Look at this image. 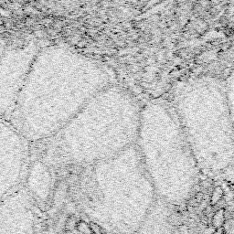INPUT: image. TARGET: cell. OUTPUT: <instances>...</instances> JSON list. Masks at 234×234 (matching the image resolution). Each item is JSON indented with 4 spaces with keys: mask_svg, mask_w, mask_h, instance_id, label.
<instances>
[{
    "mask_svg": "<svg viewBox=\"0 0 234 234\" xmlns=\"http://www.w3.org/2000/svg\"><path fill=\"white\" fill-rule=\"evenodd\" d=\"M110 81L105 68L92 58L66 47L41 48L9 122L29 143L46 140Z\"/></svg>",
    "mask_w": 234,
    "mask_h": 234,
    "instance_id": "cell-1",
    "label": "cell"
},
{
    "mask_svg": "<svg viewBox=\"0 0 234 234\" xmlns=\"http://www.w3.org/2000/svg\"><path fill=\"white\" fill-rule=\"evenodd\" d=\"M143 106L128 91L110 84L42 144L47 166H81L127 145L138 135Z\"/></svg>",
    "mask_w": 234,
    "mask_h": 234,
    "instance_id": "cell-2",
    "label": "cell"
},
{
    "mask_svg": "<svg viewBox=\"0 0 234 234\" xmlns=\"http://www.w3.org/2000/svg\"><path fill=\"white\" fill-rule=\"evenodd\" d=\"M188 143L204 159H224L234 151V126L225 83L213 77L187 81L172 104Z\"/></svg>",
    "mask_w": 234,
    "mask_h": 234,
    "instance_id": "cell-3",
    "label": "cell"
},
{
    "mask_svg": "<svg viewBox=\"0 0 234 234\" xmlns=\"http://www.w3.org/2000/svg\"><path fill=\"white\" fill-rule=\"evenodd\" d=\"M29 165V142L0 118V201L23 187Z\"/></svg>",
    "mask_w": 234,
    "mask_h": 234,
    "instance_id": "cell-4",
    "label": "cell"
},
{
    "mask_svg": "<svg viewBox=\"0 0 234 234\" xmlns=\"http://www.w3.org/2000/svg\"><path fill=\"white\" fill-rule=\"evenodd\" d=\"M38 43L12 48L0 57V118L9 121L33 61Z\"/></svg>",
    "mask_w": 234,
    "mask_h": 234,
    "instance_id": "cell-5",
    "label": "cell"
},
{
    "mask_svg": "<svg viewBox=\"0 0 234 234\" xmlns=\"http://www.w3.org/2000/svg\"><path fill=\"white\" fill-rule=\"evenodd\" d=\"M36 204L25 186L0 201V234H34Z\"/></svg>",
    "mask_w": 234,
    "mask_h": 234,
    "instance_id": "cell-6",
    "label": "cell"
},
{
    "mask_svg": "<svg viewBox=\"0 0 234 234\" xmlns=\"http://www.w3.org/2000/svg\"><path fill=\"white\" fill-rule=\"evenodd\" d=\"M25 183V188L36 203H46L50 200L53 190L52 174L50 167L41 160H36L29 165Z\"/></svg>",
    "mask_w": 234,
    "mask_h": 234,
    "instance_id": "cell-7",
    "label": "cell"
},
{
    "mask_svg": "<svg viewBox=\"0 0 234 234\" xmlns=\"http://www.w3.org/2000/svg\"><path fill=\"white\" fill-rule=\"evenodd\" d=\"M225 83V90L227 95V101L234 126V70L229 75Z\"/></svg>",
    "mask_w": 234,
    "mask_h": 234,
    "instance_id": "cell-8",
    "label": "cell"
},
{
    "mask_svg": "<svg viewBox=\"0 0 234 234\" xmlns=\"http://www.w3.org/2000/svg\"><path fill=\"white\" fill-rule=\"evenodd\" d=\"M223 223H224V209L221 208L214 214L212 224L214 228L218 229L220 227H223Z\"/></svg>",
    "mask_w": 234,
    "mask_h": 234,
    "instance_id": "cell-9",
    "label": "cell"
},
{
    "mask_svg": "<svg viewBox=\"0 0 234 234\" xmlns=\"http://www.w3.org/2000/svg\"><path fill=\"white\" fill-rule=\"evenodd\" d=\"M76 229L77 230L81 233V234H92V230L90 228L89 222L84 220H79L78 223L76 225Z\"/></svg>",
    "mask_w": 234,
    "mask_h": 234,
    "instance_id": "cell-10",
    "label": "cell"
},
{
    "mask_svg": "<svg viewBox=\"0 0 234 234\" xmlns=\"http://www.w3.org/2000/svg\"><path fill=\"white\" fill-rule=\"evenodd\" d=\"M78 223V221L76 219V218L74 216H70L68 218V219L65 221V224H64V227H65V230L66 231H72L76 228V225Z\"/></svg>",
    "mask_w": 234,
    "mask_h": 234,
    "instance_id": "cell-11",
    "label": "cell"
},
{
    "mask_svg": "<svg viewBox=\"0 0 234 234\" xmlns=\"http://www.w3.org/2000/svg\"><path fill=\"white\" fill-rule=\"evenodd\" d=\"M222 195H223V190L220 187H217L214 191H213V194H212V198H211V204L212 205H215L217 204L220 200L222 198Z\"/></svg>",
    "mask_w": 234,
    "mask_h": 234,
    "instance_id": "cell-12",
    "label": "cell"
},
{
    "mask_svg": "<svg viewBox=\"0 0 234 234\" xmlns=\"http://www.w3.org/2000/svg\"><path fill=\"white\" fill-rule=\"evenodd\" d=\"M89 225H90V228H91L92 233H95V234H102V233H103L102 228H101L99 225H98L96 222H92V221H90Z\"/></svg>",
    "mask_w": 234,
    "mask_h": 234,
    "instance_id": "cell-13",
    "label": "cell"
},
{
    "mask_svg": "<svg viewBox=\"0 0 234 234\" xmlns=\"http://www.w3.org/2000/svg\"><path fill=\"white\" fill-rule=\"evenodd\" d=\"M203 199H204V195L200 191H199L198 193H197L195 195V198H194V200L197 203H200L203 200Z\"/></svg>",
    "mask_w": 234,
    "mask_h": 234,
    "instance_id": "cell-14",
    "label": "cell"
},
{
    "mask_svg": "<svg viewBox=\"0 0 234 234\" xmlns=\"http://www.w3.org/2000/svg\"><path fill=\"white\" fill-rule=\"evenodd\" d=\"M212 234H224V228H223V227H220V228L216 229L215 231H214Z\"/></svg>",
    "mask_w": 234,
    "mask_h": 234,
    "instance_id": "cell-15",
    "label": "cell"
},
{
    "mask_svg": "<svg viewBox=\"0 0 234 234\" xmlns=\"http://www.w3.org/2000/svg\"><path fill=\"white\" fill-rule=\"evenodd\" d=\"M102 234H106V233H103H103H102Z\"/></svg>",
    "mask_w": 234,
    "mask_h": 234,
    "instance_id": "cell-16",
    "label": "cell"
},
{
    "mask_svg": "<svg viewBox=\"0 0 234 234\" xmlns=\"http://www.w3.org/2000/svg\"><path fill=\"white\" fill-rule=\"evenodd\" d=\"M92 234H95V233H92Z\"/></svg>",
    "mask_w": 234,
    "mask_h": 234,
    "instance_id": "cell-17",
    "label": "cell"
}]
</instances>
